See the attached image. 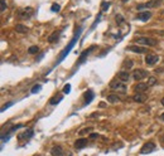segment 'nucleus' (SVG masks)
<instances>
[{"instance_id":"nucleus-22","label":"nucleus","mask_w":164,"mask_h":156,"mask_svg":"<svg viewBox=\"0 0 164 156\" xmlns=\"http://www.w3.org/2000/svg\"><path fill=\"white\" fill-rule=\"evenodd\" d=\"M38 51H39V48H38L37 45H32V47H29L28 53L29 54H36V53H38Z\"/></svg>"},{"instance_id":"nucleus-32","label":"nucleus","mask_w":164,"mask_h":156,"mask_svg":"<svg viewBox=\"0 0 164 156\" xmlns=\"http://www.w3.org/2000/svg\"><path fill=\"white\" fill-rule=\"evenodd\" d=\"M102 5H104V8H102V10L105 11V10H106V9H109V5H110V4H109V3H107V4H106V3H102Z\"/></svg>"},{"instance_id":"nucleus-35","label":"nucleus","mask_w":164,"mask_h":156,"mask_svg":"<svg viewBox=\"0 0 164 156\" xmlns=\"http://www.w3.org/2000/svg\"><path fill=\"white\" fill-rule=\"evenodd\" d=\"M162 105L164 106V97H163V98H162Z\"/></svg>"},{"instance_id":"nucleus-19","label":"nucleus","mask_w":164,"mask_h":156,"mask_svg":"<svg viewBox=\"0 0 164 156\" xmlns=\"http://www.w3.org/2000/svg\"><path fill=\"white\" fill-rule=\"evenodd\" d=\"M107 101L110 103H118V102H120V97L116 95H109L107 96Z\"/></svg>"},{"instance_id":"nucleus-18","label":"nucleus","mask_w":164,"mask_h":156,"mask_svg":"<svg viewBox=\"0 0 164 156\" xmlns=\"http://www.w3.org/2000/svg\"><path fill=\"white\" fill-rule=\"evenodd\" d=\"M133 99L135 102H139V103H142V102H144L146 99V96L143 95V93H135V95L133 96Z\"/></svg>"},{"instance_id":"nucleus-2","label":"nucleus","mask_w":164,"mask_h":156,"mask_svg":"<svg viewBox=\"0 0 164 156\" xmlns=\"http://www.w3.org/2000/svg\"><path fill=\"white\" fill-rule=\"evenodd\" d=\"M135 43L140 44V45H149V47H155L158 42L153 38H146V37H140L135 39Z\"/></svg>"},{"instance_id":"nucleus-9","label":"nucleus","mask_w":164,"mask_h":156,"mask_svg":"<svg viewBox=\"0 0 164 156\" xmlns=\"http://www.w3.org/2000/svg\"><path fill=\"white\" fill-rule=\"evenodd\" d=\"M150 18H151V13H150V11H148V10H146V11H142V13H139L136 15V19L138 20H142V22H148Z\"/></svg>"},{"instance_id":"nucleus-25","label":"nucleus","mask_w":164,"mask_h":156,"mask_svg":"<svg viewBox=\"0 0 164 156\" xmlns=\"http://www.w3.org/2000/svg\"><path fill=\"white\" fill-rule=\"evenodd\" d=\"M40 90H42V86H40V84H36V86L32 88V93H37V92H39Z\"/></svg>"},{"instance_id":"nucleus-6","label":"nucleus","mask_w":164,"mask_h":156,"mask_svg":"<svg viewBox=\"0 0 164 156\" xmlns=\"http://www.w3.org/2000/svg\"><path fill=\"white\" fill-rule=\"evenodd\" d=\"M154 150H155V143L154 142H146L142 147L140 152H142V154H150V152L154 151Z\"/></svg>"},{"instance_id":"nucleus-27","label":"nucleus","mask_w":164,"mask_h":156,"mask_svg":"<svg viewBox=\"0 0 164 156\" xmlns=\"http://www.w3.org/2000/svg\"><path fill=\"white\" fill-rule=\"evenodd\" d=\"M69 91H71V84H68V83H67L66 86H64V88H63V92L68 95V93H69Z\"/></svg>"},{"instance_id":"nucleus-15","label":"nucleus","mask_w":164,"mask_h":156,"mask_svg":"<svg viewBox=\"0 0 164 156\" xmlns=\"http://www.w3.org/2000/svg\"><path fill=\"white\" fill-rule=\"evenodd\" d=\"M118 78H119L121 82H128L129 79H130V74H129L128 72H124V70H121V72H119Z\"/></svg>"},{"instance_id":"nucleus-33","label":"nucleus","mask_w":164,"mask_h":156,"mask_svg":"<svg viewBox=\"0 0 164 156\" xmlns=\"http://www.w3.org/2000/svg\"><path fill=\"white\" fill-rule=\"evenodd\" d=\"M99 136H100V135H99V134H91V135H90V137H91V139H93V140H95V139H97Z\"/></svg>"},{"instance_id":"nucleus-28","label":"nucleus","mask_w":164,"mask_h":156,"mask_svg":"<svg viewBox=\"0 0 164 156\" xmlns=\"http://www.w3.org/2000/svg\"><path fill=\"white\" fill-rule=\"evenodd\" d=\"M61 10V7L58 4H53L52 5V11H60Z\"/></svg>"},{"instance_id":"nucleus-10","label":"nucleus","mask_w":164,"mask_h":156,"mask_svg":"<svg viewBox=\"0 0 164 156\" xmlns=\"http://www.w3.org/2000/svg\"><path fill=\"white\" fill-rule=\"evenodd\" d=\"M128 51L130 52H134V53H146L148 51H146V48H144V47H139V45H131L128 48Z\"/></svg>"},{"instance_id":"nucleus-29","label":"nucleus","mask_w":164,"mask_h":156,"mask_svg":"<svg viewBox=\"0 0 164 156\" xmlns=\"http://www.w3.org/2000/svg\"><path fill=\"white\" fill-rule=\"evenodd\" d=\"M11 105H13V102H8V103H7V105H4V107H3V108H1V112H4V111H5V110H7V108H9V107H10V106H11Z\"/></svg>"},{"instance_id":"nucleus-11","label":"nucleus","mask_w":164,"mask_h":156,"mask_svg":"<svg viewBox=\"0 0 164 156\" xmlns=\"http://www.w3.org/2000/svg\"><path fill=\"white\" fill-rule=\"evenodd\" d=\"M148 84H145V83H138L134 86V91H135L136 93H143V92H145L146 90H148Z\"/></svg>"},{"instance_id":"nucleus-34","label":"nucleus","mask_w":164,"mask_h":156,"mask_svg":"<svg viewBox=\"0 0 164 156\" xmlns=\"http://www.w3.org/2000/svg\"><path fill=\"white\" fill-rule=\"evenodd\" d=\"M100 107H101V108L105 107V103H104V102H101V103H100Z\"/></svg>"},{"instance_id":"nucleus-3","label":"nucleus","mask_w":164,"mask_h":156,"mask_svg":"<svg viewBox=\"0 0 164 156\" xmlns=\"http://www.w3.org/2000/svg\"><path fill=\"white\" fill-rule=\"evenodd\" d=\"M110 88L112 91H118V92H125V91H126V86L124 84V82H118V81L111 82Z\"/></svg>"},{"instance_id":"nucleus-14","label":"nucleus","mask_w":164,"mask_h":156,"mask_svg":"<svg viewBox=\"0 0 164 156\" xmlns=\"http://www.w3.org/2000/svg\"><path fill=\"white\" fill-rule=\"evenodd\" d=\"M87 143H89V141L86 139H78L75 142V147L76 149H83L85 146H87Z\"/></svg>"},{"instance_id":"nucleus-13","label":"nucleus","mask_w":164,"mask_h":156,"mask_svg":"<svg viewBox=\"0 0 164 156\" xmlns=\"http://www.w3.org/2000/svg\"><path fill=\"white\" fill-rule=\"evenodd\" d=\"M51 154L52 156H62L63 155V149L61 147V146H53L51 150Z\"/></svg>"},{"instance_id":"nucleus-17","label":"nucleus","mask_w":164,"mask_h":156,"mask_svg":"<svg viewBox=\"0 0 164 156\" xmlns=\"http://www.w3.org/2000/svg\"><path fill=\"white\" fill-rule=\"evenodd\" d=\"M93 49H95V47H91V48H89L87 51L82 52V54H81V57H80V61H78V63H82V62H85V59H86V58L89 57V54L93 51Z\"/></svg>"},{"instance_id":"nucleus-26","label":"nucleus","mask_w":164,"mask_h":156,"mask_svg":"<svg viewBox=\"0 0 164 156\" xmlns=\"http://www.w3.org/2000/svg\"><path fill=\"white\" fill-rule=\"evenodd\" d=\"M157 83V78L155 77H149V81H148V86H153V84Z\"/></svg>"},{"instance_id":"nucleus-24","label":"nucleus","mask_w":164,"mask_h":156,"mask_svg":"<svg viewBox=\"0 0 164 156\" xmlns=\"http://www.w3.org/2000/svg\"><path fill=\"white\" fill-rule=\"evenodd\" d=\"M122 67H124V68H126V69H130L131 67H133V62H131L130 59H129V61H125V62H124V66H122Z\"/></svg>"},{"instance_id":"nucleus-21","label":"nucleus","mask_w":164,"mask_h":156,"mask_svg":"<svg viewBox=\"0 0 164 156\" xmlns=\"http://www.w3.org/2000/svg\"><path fill=\"white\" fill-rule=\"evenodd\" d=\"M15 30L18 32V33H27L28 28L25 25H23V24H17L15 25Z\"/></svg>"},{"instance_id":"nucleus-4","label":"nucleus","mask_w":164,"mask_h":156,"mask_svg":"<svg viewBox=\"0 0 164 156\" xmlns=\"http://www.w3.org/2000/svg\"><path fill=\"white\" fill-rule=\"evenodd\" d=\"M146 77H149V73L146 72L145 69H135L133 72V78L136 79V81H142V79H144Z\"/></svg>"},{"instance_id":"nucleus-36","label":"nucleus","mask_w":164,"mask_h":156,"mask_svg":"<svg viewBox=\"0 0 164 156\" xmlns=\"http://www.w3.org/2000/svg\"><path fill=\"white\" fill-rule=\"evenodd\" d=\"M162 120H163V121H164V113L162 115Z\"/></svg>"},{"instance_id":"nucleus-1","label":"nucleus","mask_w":164,"mask_h":156,"mask_svg":"<svg viewBox=\"0 0 164 156\" xmlns=\"http://www.w3.org/2000/svg\"><path fill=\"white\" fill-rule=\"evenodd\" d=\"M81 33H82V28H78V30H77V33L75 34V37H73V39L71 40V42L68 43V45L66 47V48L63 49L62 52L60 53V58H58L57 59V62H56V66H57V64H60L61 62H62L64 58L67 57V55H68V53L72 51V48L73 47H75V44L77 43V40H78V38H80V35H81Z\"/></svg>"},{"instance_id":"nucleus-23","label":"nucleus","mask_w":164,"mask_h":156,"mask_svg":"<svg viewBox=\"0 0 164 156\" xmlns=\"http://www.w3.org/2000/svg\"><path fill=\"white\" fill-rule=\"evenodd\" d=\"M56 39H58V32H54V33L48 38V42H49V43H53Z\"/></svg>"},{"instance_id":"nucleus-30","label":"nucleus","mask_w":164,"mask_h":156,"mask_svg":"<svg viewBox=\"0 0 164 156\" xmlns=\"http://www.w3.org/2000/svg\"><path fill=\"white\" fill-rule=\"evenodd\" d=\"M5 8H7V3H5V0H1V13L5 10Z\"/></svg>"},{"instance_id":"nucleus-20","label":"nucleus","mask_w":164,"mask_h":156,"mask_svg":"<svg viewBox=\"0 0 164 156\" xmlns=\"http://www.w3.org/2000/svg\"><path fill=\"white\" fill-rule=\"evenodd\" d=\"M63 99V97L62 96H58V97H53V98H51L49 99V105H52V106H56V105H58L61 101Z\"/></svg>"},{"instance_id":"nucleus-31","label":"nucleus","mask_w":164,"mask_h":156,"mask_svg":"<svg viewBox=\"0 0 164 156\" xmlns=\"http://www.w3.org/2000/svg\"><path fill=\"white\" fill-rule=\"evenodd\" d=\"M91 131V128H83V130L80 131V135H83V134H87V132Z\"/></svg>"},{"instance_id":"nucleus-8","label":"nucleus","mask_w":164,"mask_h":156,"mask_svg":"<svg viewBox=\"0 0 164 156\" xmlns=\"http://www.w3.org/2000/svg\"><path fill=\"white\" fill-rule=\"evenodd\" d=\"M158 61H159V57L155 54H148L145 57V63L148 64V66H153V64L158 63Z\"/></svg>"},{"instance_id":"nucleus-7","label":"nucleus","mask_w":164,"mask_h":156,"mask_svg":"<svg viewBox=\"0 0 164 156\" xmlns=\"http://www.w3.org/2000/svg\"><path fill=\"white\" fill-rule=\"evenodd\" d=\"M159 4H160L159 0H151V1L145 3V4L138 5V10H142V9H148V8H154V7H157V5H159Z\"/></svg>"},{"instance_id":"nucleus-5","label":"nucleus","mask_w":164,"mask_h":156,"mask_svg":"<svg viewBox=\"0 0 164 156\" xmlns=\"http://www.w3.org/2000/svg\"><path fill=\"white\" fill-rule=\"evenodd\" d=\"M34 14V9L33 8H23L19 10V18L22 19H29L32 15Z\"/></svg>"},{"instance_id":"nucleus-12","label":"nucleus","mask_w":164,"mask_h":156,"mask_svg":"<svg viewBox=\"0 0 164 156\" xmlns=\"http://www.w3.org/2000/svg\"><path fill=\"white\" fill-rule=\"evenodd\" d=\"M33 135H34V131L32 130V128H28V130L24 131L22 135H19V139L20 140H29L32 136H33Z\"/></svg>"},{"instance_id":"nucleus-16","label":"nucleus","mask_w":164,"mask_h":156,"mask_svg":"<svg viewBox=\"0 0 164 156\" xmlns=\"http://www.w3.org/2000/svg\"><path fill=\"white\" fill-rule=\"evenodd\" d=\"M83 96H85V102H86V105H89L90 102L93 99V92L91 90H87Z\"/></svg>"}]
</instances>
